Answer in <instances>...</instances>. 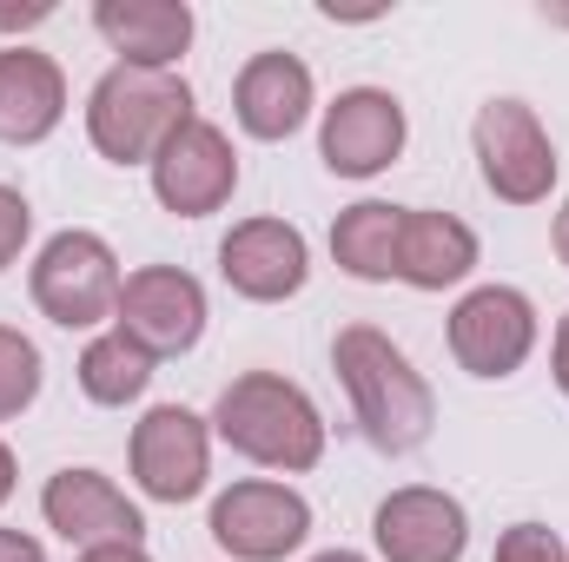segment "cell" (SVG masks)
Here are the masks:
<instances>
[{"mask_svg": "<svg viewBox=\"0 0 569 562\" xmlns=\"http://www.w3.org/2000/svg\"><path fill=\"white\" fill-rule=\"evenodd\" d=\"M27 239H33V205L20 185H0V272L27 252Z\"/></svg>", "mask_w": 569, "mask_h": 562, "instance_id": "obj_23", "label": "cell"}, {"mask_svg": "<svg viewBox=\"0 0 569 562\" xmlns=\"http://www.w3.org/2000/svg\"><path fill=\"white\" fill-rule=\"evenodd\" d=\"M405 140H411V120L391 87H345L318 120V159L338 179H378L385 165H398Z\"/></svg>", "mask_w": 569, "mask_h": 562, "instance_id": "obj_9", "label": "cell"}, {"mask_svg": "<svg viewBox=\"0 0 569 562\" xmlns=\"http://www.w3.org/2000/svg\"><path fill=\"white\" fill-rule=\"evenodd\" d=\"M40 516H47V530H53L60 543H73V550L146 543L140 503H133L113 476H100V470H87V463H67V470L47 476V490H40Z\"/></svg>", "mask_w": 569, "mask_h": 562, "instance_id": "obj_12", "label": "cell"}, {"mask_svg": "<svg viewBox=\"0 0 569 562\" xmlns=\"http://www.w3.org/2000/svg\"><path fill=\"white\" fill-rule=\"evenodd\" d=\"M550 245H557V259L569 265V199H563V212H557V225H550Z\"/></svg>", "mask_w": 569, "mask_h": 562, "instance_id": "obj_28", "label": "cell"}, {"mask_svg": "<svg viewBox=\"0 0 569 562\" xmlns=\"http://www.w3.org/2000/svg\"><path fill=\"white\" fill-rule=\"evenodd\" d=\"M206 530H212V543L232 562H284L311 536V503L291 483L246 476V483H232V490L212 496Z\"/></svg>", "mask_w": 569, "mask_h": 562, "instance_id": "obj_8", "label": "cell"}, {"mask_svg": "<svg viewBox=\"0 0 569 562\" xmlns=\"http://www.w3.org/2000/svg\"><path fill=\"white\" fill-rule=\"evenodd\" d=\"M113 331H127L146 358H186L206 338V284L186 265H140L120 284Z\"/></svg>", "mask_w": 569, "mask_h": 562, "instance_id": "obj_10", "label": "cell"}, {"mask_svg": "<svg viewBox=\"0 0 569 562\" xmlns=\"http://www.w3.org/2000/svg\"><path fill=\"white\" fill-rule=\"evenodd\" d=\"M212 436L232 443L246 463L284 470V476L318 470V456H325V418H318L311 391L279 371H239L212 404Z\"/></svg>", "mask_w": 569, "mask_h": 562, "instance_id": "obj_2", "label": "cell"}, {"mask_svg": "<svg viewBox=\"0 0 569 562\" xmlns=\"http://www.w3.org/2000/svg\"><path fill=\"white\" fill-rule=\"evenodd\" d=\"M490 562H569V550L550 523H510L497 536V556Z\"/></svg>", "mask_w": 569, "mask_h": 562, "instance_id": "obj_22", "label": "cell"}, {"mask_svg": "<svg viewBox=\"0 0 569 562\" xmlns=\"http://www.w3.org/2000/svg\"><path fill=\"white\" fill-rule=\"evenodd\" d=\"M0 562H47V550H40L27 530H7V523H0Z\"/></svg>", "mask_w": 569, "mask_h": 562, "instance_id": "obj_25", "label": "cell"}, {"mask_svg": "<svg viewBox=\"0 0 569 562\" xmlns=\"http://www.w3.org/2000/svg\"><path fill=\"white\" fill-rule=\"evenodd\" d=\"M398 232H405V205L385 199H358L331 219V259L338 272L358 284H391L398 279Z\"/></svg>", "mask_w": 569, "mask_h": 562, "instance_id": "obj_19", "label": "cell"}, {"mask_svg": "<svg viewBox=\"0 0 569 562\" xmlns=\"http://www.w3.org/2000/svg\"><path fill=\"white\" fill-rule=\"evenodd\" d=\"M73 562H152L146 543H107V550H80Z\"/></svg>", "mask_w": 569, "mask_h": 562, "instance_id": "obj_27", "label": "cell"}, {"mask_svg": "<svg viewBox=\"0 0 569 562\" xmlns=\"http://www.w3.org/2000/svg\"><path fill=\"white\" fill-rule=\"evenodd\" d=\"M67 120V73L40 47H0V140L40 145Z\"/></svg>", "mask_w": 569, "mask_h": 562, "instance_id": "obj_17", "label": "cell"}, {"mask_svg": "<svg viewBox=\"0 0 569 562\" xmlns=\"http://www.w3.org/2000/svg\"><path fill=\"white\" fill-rule=\"evenodd\" d=\"M40 378H47V364H40V344H33L27 331L0 324V423H13L20 411H33V398H40Z\"/></svg>", "mask_w": 569, "mask_h": 562, "instance_id": "obj_21", "label": "cell"}, {"mask_svg": "<svg viewBox=\"0 0 569 562\" xmlns=\"http://www.w3.org/2000/svg\"><path fill=\"white\" fill-rule=\"evenodd\" d=\"M100 40L120 53V67L140 73H179L186 47H192V7L186 0H100L93 7Z\"/></svg>", "mask_w": 569, "mask_h": 562, "instance_id": "obj_16", "label": "cell"}, {"mask_svg": "<svg viewBox=\"0 0 569 562\" xmlns=\"http://www.w3.org/2000/svg\"><path fill=\"white\" fill-rule=\"evenodd\" d=\"M219 279L252 304H284L311 279V245L291 219H239L219 239Z\"/></svg>", "mask_w": 569, "mask_h": 562, "instance_id": "obj_14", "label": "cell"}, {"mask_svg": "<svg viewBox=\"0 0 569 562\" xmlns=\"http://www.w3.org/2000/svg\"><path fill=\"white\" fill-rule=\"evenodd\" d=\"M443 338H450L457 371H470V378H483V384H503V378H517V371L530 364V351H537V304H530L517 284H477V291L457 298Z\"/></svg>", "mask_w": 569, "mask_h": 562, "instance_id": "obj_6", "label": "cell"}, {"mask_svg": "<svg viewBox=\"0 0 569 562\" xmlns=\"http://www.w3.org/2000/svg\"><path fill=\"white\" fill-rule=\"evenodd\" d=\"M13 476H20V463H13V450H7V443H0V503H7V496H13Z\"/></svg>", "mask_w": 569, "mask_h": 562, "instance_id": "obj_29", "label": "cell"}, {"mask_svg": "<svg viewBox=\"0 0 569 562\" xmlns=\"http://www.w3.org/2000/svg\"><path fill=\"white\" fill-rule=\"evenodd\" d=\"M146 172H152V199L172 219H206V212H219L239 192V152H232V140L212 120H199V113L152 152Z\"/></svg>", "mask_w": 569, "mask_h": 562, "instance_id": "obj_11", "label": "cell"}, {"mask_svg": "<svg viewBox=\"0 0 569 562\" xmlns=\"http://www.w3.org/2000/svg\"><path fill=\"white\" fill-rule=\"evenodd\" d=\"M127 463H133V483L152 503L179 510V503L206 496V483H212V418H199L186 404H152L133 423Z\"/></svg>", "mask_w": 569, "mask_h": 562, "instance_id": "obj_7", "label": "cell"}, {"mask_svg": "<svg viewBox=\"0 0 569 562\" xmlns=\"http://www.w3.org/2000/svg\"><path fill=\"white\" fill-rule=\"evenodd\" d=\"M311 562H371V556H358V550H325V556H311Z\"/></svg>", "mask_w": 569, "mask_h": 562, "instance_id": "obj_30", "label": "cell"}, {"mask_svg": "<svg viewBox=\"0 0 569 562\" xmlns=\"http://www.w3.org/2000/svg\"><path fill=\"white\" fill-rule=\"evenodd\" d=\"M371 543L385 562H463L470 550V510L437 490V483H405L378 503Z\"/></svg>", "mask_w": 569, "mask_h": 562, "instance_id": "obj_13", "label": "cell"}, {"mask_svg": "<svg viewBox=\"0 0 569 562\" xmlns=\"http://www.w3.org/2000/svg\"><path fill=\"white\" fill-rule=\"evenodd\" d=\"M470 145H477V172L503 205H543L557 185V145L543 133L537 107L517 93H497L477 107L470 120Z\"/></svg>", "mask_w": 569, "mask_h": 562, "instance_id": "obj_5", "label": "cell"}, {"mask_svg": "<svg viewBox=\"0 0 569 562\" xmlns=\"http://www.w3.org/2000/svg\"><path fill=\"white\" fill-rule=\"evenodd\" d=\"M33 304H40V318H53L60 331H93V324H107L113 311H120V252L100 239V232H87V225H67V232H53L40 252H33Z\"/></svg>", "mask_w": 569, "mask_h": 562, "instance_id": "obj_4", "label": "cell"}, {"mask_svg": "<svg viewBox=\"0 0 569 562\" xmlns=\"http://www.w3.org/2000/svg\"><path fill=\"white\" fill-rule=\"evenodd\" d=\"M152 364H159V358H146L127 331H100V338H87V351H80L73 378H80L87 404H100V411H127V404H140V398H146Z\"/></svg>", "mask_w": 569, "mask_h": 562, "instance_id": "obj_20", "label": "cell"}, {"mask_svg": "<svg viewBox=\"0 0 569 562\" xmlns=\"http://www.w3.org/2000/svg\"><path fill=\"white\" fill-rule=\"evenodd\" d=\"M477 232L457 212H430V205H405V232H398V279L411 291H450L477 272Z\"/></svg>", "mask_w": 569, "mask_h": 562, "instance_id": "obj_18", "label": "cell"}, {"mask_svg": "<svg viewBox=\"0 0 569 562\" xmlns=\"http://www.w3.org/2000/svg\"><path fill=\"white\" fill-rule=\"evenodd\" d=\"M192 120V87L179 73L107 67L87 93V140L113 165H152V152Z\"/></svg>", "mask_w": 569, "mask_h": 562, "instance_id": "obj_3", "label": "cell"}, {"mask_svg": "<svg viewBox=\"0 0 569 562\" xmlns=\"http://www.w3.org/2000/svg\"><path fill=\"white\" fill-rule=\"evenodd\" d=\"M550 371H557V391L569 398V311L557 318V344H550Z\"/></svg>", "mask_w": 569, "mask_h": 562, "instance_id": "obj_26", "label": "cell"}, {"mask_svg": "<svg viewBox=\"0 0 569 562\" xmlns=\"http://www.w3.org/2000/svg\"><path fill=\"white\" fill-rule=\"evenodd\" d=\"M311 107H318V80H311V67H305L298 53H284V47L252 53V60L239 67V80H232V120L266 145L291 140V133L311 120Z\"/></svg>", "mask_w": 569, "mask_h": 562, "instance_id": "obj_15", "label": "cell"}, {"mask_svg": "<svg viewBox=\"0 0 569 562\" xmlns=\"http://www.w3.org/2000/svg\"><path fill=\"white\" fill-rule=\"evenodd\" d=\"M331 371L351 398V418L365 430L371 450L385 456H411L425 450L437 430V398H430L425 371L391 344V331L378 324H345L331 338Z\"/></svg>", "mask_w": 569, "mask_h": 562, "instance_id": "obj_1", "label": "cell"}, {"mask_svg": "<svg viewBox=\"0 0 569 562\" xmlns=\"http://www.w3.org/2000/svg\"><path fill=\"white\" fill-rule=\"evenodd\" d=\"M40 20H53V0H27V7H0V33H27V27H40Z\"/></svg>", "mask_w": 569, "mask_h": 562, "instance_id": "obj_24", "label": "cell"}]
</instances>
